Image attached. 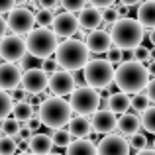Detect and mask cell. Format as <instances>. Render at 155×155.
I'll return each instance as SVG.
<instances>
[{
	"instance_id": "1",
	"label": "cell",
	"mask_w": 155,
	"mask_h": 155,
	"mask_svg": "<svg viewBox=\"0 0 155 155\" xmlns=\"http://www.w3.org/2000/svg\"><path fill=\"white\" fill-rule=\"evenodd\" d=\"M149 69L147 65H143L141 61H122L116 69V79H114V84H116L120 91L124 92H141L143 88H147L149 84Z\"/></svg>"
},
{
	"instance_id": "2",
	"label": "cell",
	"mask_w": 155,
	"mask_h": 155,
	"mask_svg": "<svg viewBox=\"0 0 155 155\" xmlns=\"http://www.w3.org/2000/svg\"><path fill=\"white\" fill-rule=\"evenodd\" d=\"M55 59L59 61L61 69L81 71L91 61V49H88L87 41L77 39V38H69L63 43H59V47L55 51Z\"/></svg>"
},
{
	"instance_id": "3",
	"label": "cell",
	"mask_w": 155,
	"mask_h": 155,
	"mask_svg": "<svg viewBox=\"0 0 155 155\" xmlns=\"http://www.w3.org/2000/svg\"><path fill=\"white\" fill-rule=\"evenodd\" d=\"M73 112L75 110H73L71 102H67L63 96H49L39 106V120L49 130H57L69 124V120L73 118Z\"/></svg>"
},
{
	"instance_id": "4",
	"label": "cell",
	"mask_w": 155,
	"mask_h": 155,
	"mask_svg": "<svg viewBox=\"0 0 155 155\" xmlns=\"http://www.w3.org/2000/svg\"><path fill=\"white\" fill-rule=\"evenodd\" d=\"M143 24L140 20H132V18H120L116 24L112 26L110 34H112L114 45L122 47V49H134L143 41Z\"/></svg>"
},
{
	"instance_id": "5",
	"label": "cell",
	"mask_w": 155,
	"mask_h": 155,
	"mask_svg": "<svg viewBox=\"0 0 155 155\" xmlns=\"http://www.w3.org/2000/svg\"><path fill=\"white\" fill-rule=\"evenodd\" d=\"M59 35L53 31V28H43V26H38L28 34L26 38V45H28V53L38 59H47L51 57L53 53L57 51L59 47V41H57Z\"/></svg>"
},
{
	"instance_id": "6",
	"label": "cell",
	"mask_w": 155,
	"mask_h": 155,
	"mask_svg": "<svg viewBox=\"0 0 155 155\" xmlns=\"http://www.w3.org/2000/svg\"><path fill=\"white\" fill-rule=\"evenodd\" d=\"M84 83L92 88H110L116 79V69L114 63H110L108 59H91L87 63L83 71Z\"/></svg>"
},
{
	"instance_id": "7",
	"label": "cell",
	"mask_w": 155,
	"mask_h": 155,
	"mask_svg": "<svg viewBox=\"0 0 155 155\" xmlns=\"http://www.w3.org/2000/svg\"><path fill=\"white\" fill-rule=\"evenodd\" d=\"M71 106L77 114L81 116H88V114H94L98 110V106L102 104V94L98 92V88L92 87H77L71 94Z\"/></svg>"
},
{
	"instance_id": "8",
	"label": "cell",
	"mask_w": 155,
	"mask_h": 155,
	"mask_svg": "<svg viewBox=\"0 0 155 155\" xmlns=\"http://www.w3.org/2000/svg\"><path fill=\"white\" fill-rule=\"evenodd\" d=\"M26 55H28V45H26V39L20 38V34L4 35L0 39V57L4 61L20 63Z\"/></svg>"
},
{
	"instance_id": "9",
	"label": "cell",
	"mask_w": 155,
	"mask_h": 155,
	"mask_svg": "<svg viewBox=\"0 0 155 155\" xmlns=\"http://www.w3.org/2000/svg\"><path fill=\"white\" fill-rule=\"evenodd\" d=\"M34 26H38L35 12H31L26 6H18L8 14V28L14 34H30L34 30Z\"/></svg>"
},
{
	"instance_id": "10",
	"label": "cell",
	"mask_w": 155,
	"mask_h": 155,
	"mask_svg": "<svg viewBox=\"0 0 155 155\" xmlns=\"http://www.w3.org/2000/svg\"><path fill=\"white\" fill-rule=\"evenodd\" d=\"M49 87V75L43 67L26 69L22 75V88L28 91V94H39Z\"/></svg>"
},
{
	"instance_id": "11",
	"label": "cell",
	"mask_w": 155,
	"mask_h": 155,
	"mask_svg": "<svg viewBox=\"0 0 155 155\" xmlns=\"http://www.w3.org/2000/svg\"><path fill=\"white\" fill-rule=\"evenodd\" d=\"M79 26H81L79 16H75L69 10H63L61 14H57L55 20H53V24H51L53 31H55L59 38H63V39L75 38V34L79 31Z\"/></svg>"
},
{
	"instance_id": "12",
	"label": "cell",
	"mask_w": 155,
	"mask_h": 155,
	"mask_svg": "<svg viewBox=\"0 0 155 155\" xmlns=\"http://www.w3.org/2000/svg\"><path fill=\"white\" fill-rule=\"evenodd\" d=\"M130 140H126L122 134H108L98 141V155H130Z\"/></svg>"
},
{
	"instance_id": "13",
	"label": "cell",
	"mask_w": 155,
	"mask_h": 155,
	"mask_svg": "<svg viewBox=\"0 0 155 155\" xmlns=\"http://www.w3.org/2000/svg\"><path fill=\"white\" fill-rule=\"evenodd\" d=\"M75 87H77L75 75H71V71H67V69L55 71V73L49 77V91H51L55 96H67V94H73Z\"/></svg>"
},
{
	"instance_id": "14",
	"label": "cell",
	"mask_w": 155,
	"mask_h": 155,
	"mask_svg": "<svg viewBox=\"0 0 155 155\" xmlns=\"http://www.w3.org/2000/svg\"><path fill=\"white\" fill-rule=\"evenodd\" d=\"M87 45L91 53H94V55H100V53H108L112 49L114 45V39H112V34H110L108 30H91V34L87 35Z\"/></svg>"
},
{
	"instance_id": "15",
	"label": "cell",
	"mask_w": 155,
	"mask_h": 155,
	"mask_svg": "<svg viewBox=\"0 0 155 155\" xmlns=\"http://www.w3.org/2000/svg\"><path fill=\"white\" fill-rule=\"evenodd\" d=\"M22 69L16 63H0V88L2 91H16L22 84Z\"/></svg>"
},
{
	"instance_id": "16",
	"label": "cell",
	"mask_w": 155,
	"mask_h": 155,
	"mask_svg": "<svg viewBox=\"0 0 155 155\" xmlns=\"http://www.w3.org/2000/svg\"><path fill=\"white\" fill-rule=\"evenodd\" d=\"M92 128L98 134H110L114 132V128H118V120H116V112H112L110 108L96 110L92 114Z\"/></svg>"
},
{
	"instance_id": "17",
	"label": "cell",
	"mask_w": 155,
	"mask_h": 155,
	"mask_svg": "<svg viewBox=\"0 0 155 155\" xmlns=\"http://www.w3.org/2000/svg\"><path fill=\"white\" fill-rule=\"evenodd\" d=\"M79 22L81 28H84V30H96L104 22V16L96 6H87L79 12Z\"/></svg>"
},
{
	"instance_id": "18",
	"label": "cell",
	"mask_w": 155,
	"mask_h": 155,
	"mask_svg": "<svg viewBox=\"0 0 155 155\" xmlns=\"http://www.w3.org/2000/svg\"><path fill=\"white\" fill-rule=\"evenodd\" d=\"M67 126L73 137H88L92 134V130H94L92 128V120H88L87 116H81V114L73 116Z\"/></svg>"
},
{
	"instance_id": "19",
	"label": "cell",
	"mask_w": 155,
	"mask_h": 155,
	"mask_svg": "<svg viewBox=\"0 0 155 155\" xmlns=\"http://www.w3.org/2000/svg\"><path fill=\"white\" fill-rule=\"evenodd\" d=\"M65 155H98V145L87 137H77L75 141L67 145Z\"/></svg>"
},
{
	"instance_id": "20",
	"label": "cell",
	"mask_w": 155,
	"mask_h": 155,
	"mask_svg": "<svg viewBox=\"0 0 155 155\" xmlns=\"http://www.w3.org/2000/svg\"><path fill=\"white\" fill-rule=\"evenodd\" d=\"M104 108H110L116 114H126L128 108H132V96H130L128 92H124V91L114 92V94H110L108 100L104 102Z\"/></svg>"
},
{
	"instance_id": "21",
	"label": "cell",
	"mask_w": 155,
	"mask_h": 155,
	"mask_svg": "<svg viewBox=\"0 0 155 155\" xmlns=\"http://www.w3.org/2000/svg\"><path fill=\"white\" fill-rule=\"evenodd\" d=\"M141 128V118L136 116V114H120V118H118V132L122 134V136H134V134H137Z\"/></svg>"
},
{
	"instance_id": "22",
	"label": "cell",
	"mask_w": 155,
	"mask_h": 155,
	"mask_svg": "<svg viewBox=\"0 0 155 155\" xmlns=\"http://www.w3.org/2000/svg\"><path fill=\"white\" fill-rule=\"evenodd\" d=\"M28 147H30V151L35 153V155H47V153H51L53 140H51V136H47V134H35V136L30 140Z\"/></svg>"
},
{
	"instance_id": "23",
	"label": "cell",
	"mask_w": 155,
	"mask_h": 155,
	"mask_svg": "<svg viewBox=\"0 0 155 155\" xmlns=\"http://www.w3.org/2000/svg\"><path fill=\"white\" fill-rule=\"evenodd\" d=\"M137 20L145 28H155V0H143L137 6Z\"/></svg>"
},
{
	"instance_id": "24",
	"label": "cell",
	"mask_w": 155,
	"mask_h": 155,
	"mask_svg": "<svg viewBox=\"0 0 155 155\" xmlns=\"http://www.w3.org/2000/svg\"><path fill=\"white\" fill-rule=\"evenodd\" d=\"M14 118L20 122H31V118H35V108L31 106V102L24 100V102H14Z\"/></svg>"
},
{
	"instance_id": "25",
	"label": "cell",
	"mask_w": 155,
	"mask_h": 155,
	"mask_svg": "<svg viewBox=\"0 0 155 155\" xmlns=\"http://www.w3.org/2000/svg\"><path fill=\"white\" fill-rule=\"evenodd\" d=\"M12 112H14V100H12V96L6 91L0 88V122L4 118H8Z\"/></svg>"
},
{
	"instance_id": "26",
	"label": "cell",
	"mask_w": 155,
	"mask_h": 155,
	"mask_svg": "<svg viewBox=\"0 0 155 155\" xmlns=\"http://www.w3.org/2000/svg\"><path fill=\"white\" fill-rule=\"evenodd\" d=\"M141 128L155 136V106H147L141 112Z\"/></svg>"
},
{
	"instance_id": "27",
	"label": "cell",
	"mask_w": 155,
	"mask_h": 155,
	"mask_svg": "<svg viewBox=\"0 0 155 155\" xmlns=\"http://www.w3.org/2000/svg\"><path fill=\"white\" fill-rule=\"evenodd\" d=\"M0 128H2L4 136H18L20 130H22V124H20V120H16V118H4L2 124H0Z\"/></svg>"
},
{
	"instance_id": "28",
	"label": "cell",
	"mask_w": 155,
	"mask_h": 155,
	"mask_svg": "<svg viewBox=\"0 0 155 155\" xmlns=\"http://www.w3.org/2000/svg\"><path fill=\"white\" fill-rule=\"evenodd\" d=\"M71 132H65L63 128H57V130H53V134H51V140H53V145H57V147H67L69 143H71Z\"/></svg>"
},
{
	"instance_id": "29",
	"label": "cell",
	"mask_w": 155,
	"mask_h": 155,
	"mask_svg": "<svg viewBox=\"0 0 155 155\" xmlns=\"http://www.w3.org/2000/svg\"><path fill=\"white\" fill-rule=\"evenodd\" d=\"M18 141L12 136H2L0 137V155H16Z\"/></svg>"
},
{
	"instance_id": "30",
	"label": "cell",
	"mask_w": 155,
	"mask_h": 155,
	"mask_svg": "<svg viewBox=\"0 0 155 155\" xmlns=\"http://www.w3.org/2000/svg\"><path fill=\"white\" fill-rule=\"evenodd\" d=\"M53 20H55V16H53V10H45V8H41V10L35 12V22H38V26L49 28L51 24H53Z\"/></svg>"
},
{
	"instance_id": "31",
	"label": "cell",
	"mask_w": 155,
	"mask_h": 155,
	"mask_svg": "<svg viewBox=\"0 0 155 155\" xmlns=\"http://www.w3.org/2000/svg\"><path fill=\"white\" fill-rule=\"evenodd\" d=\"M128 140H130V145H132V149H136V151H141V149L147 147V137H145V134H141V132H137V134H134V136H130Z\"/></svg>"
},
{
	"instance_id": "32",
	"label": "cell",
	"mask_w": 155,
	"mask_h": 155,
	"mask_svg": "<svg viewBox=\"0 0 155 155\" xmlns=\"http://www.w3.org/2000/svg\"><path fill=\"white\" fill-rule=\"evenodd\" d=\"M149 102V96L147 94H141V92H136V94L132 96V108L137 110V112H143L145 108H147Z\"/></svg>"
},
{
	"instance_id": "33",
	"label": "cell",
	"mask_w": 155,
	"mask_h": 155,
	"mask_svg": "<svg viewBox=\"0 0 155 155\" xmlns=\"http://www.w3.org/2000/svg\"><path fill=\"white\" fill-rule=\"evenodd\" d=\"M87 4V0H61V6L63 10H69V12H81Z\"/></svg>"
},
{
	"instance_id": "34",
	"label": "cell",
	"mask_w": 155,
	"mask_h": 155,
	"mask_svg": "<svg viewBox=\"0 0 155 155\" xmlns=\"http://www.w3.org/2000/svg\"><path fill=\"white\" fill-rule=\"evenodd\" d=\"M136 61H141L143 65H149L151 63V49H147V47L143 45H137L136 47Z\"/></svg>"
},
{
	"instance_id": "35",
	"label": "cell",
	"mask_w": 155,
	"mask_h": 155,
	"mask_svg": "<svg viewBox=\"0 0 155 155\" xmlns=\"http://www.w3.org/2000/svg\"><path fill=\"white\" fill-rule=\"evenodd\" d=\"M106 59H108L110 63H114V65H120L122 61H124V49L118 47V45H112V49L108 51V57H106Z\"/></svg>"
},
{
	"instance_id": "36",
	"label": "cell",
	"mask_w": 155,
	"mask_h": 155,
	"mask_svg": "<svg viewBox=\"0 0 155 155\" xmlns=\"http://www.w3.org/2000/svg\"><path fill=\"white\" fill-rule=\"evenodd\" d=\"M41 63H43V59H38V57H34V55H30L28 53L26 57H24L22 61H20V67L26 71V69H34V67H41Z\"/></svg>"
},
{
	"instance_id": "37",
	"label": "cell",
	"mask_w": 155,
	"mask_h": 155,
	"mask_svg": "<svg viewBox=\"0 0 155 155\" xmlns=\"http://www.w3.org/2000/svg\"><path fill=\"white\" fill-rule=\"evenodd\" d=\"M41 67L45 69V71H47V75L51 77L55 71H59V67H61V65H59V61H57V59H51V57H47V59H43Z\"/></svg>"
},
{
	"instance_id": "38",
	"label": "cell",
	"mask_w": 155,
	"mask_h": 155,
	"mask_svg": "<svg viewBox=\"0 0 155 155\" xmlns=\"http://www.w3.org/2000/svg\"><path fill=\"white\" fill-rule=\"evenodd\" d=\"M18 0H0V14H10Z\"/></svg>"
},
{
	"instance_id": "39",
	"label": "cell",
	"mask_w": 155,
	"mask_h": 155,
	"mask_svg": "<svg viewBox=\"0 0 155 155\" xmlns=\"http://www.w3.org/2000/svg\"><path fill=\"white\" fill-rule=\"evenodd\" d=\"M31 137H34V130H31V126H22V130H20V134H18V140L30 141Z\"/></svg>"
},
{
	"instance_id": "40",
	"label": "cell",
	"mask_w": 155,
	"mask_h": 155,
	"mask_svg": "<svg viewBox=\"0 0 155 155\" xmlns=\"http://www.w3.org/2000/svg\"><path fill=\"white\" fill-rule=\"evenodd\" d=\"M39 4H41V8H45V10H57V6L61 4V0H39Z\"/></svg>"
},
{
	"instance_id": "41",
	"label": "cell",
	"mask_w": 155,
	"mask_h": 155,
	"mask_svg": "<svg viewBox=\"0 0 155 155\" xmlns=\"http://www.w3.org/2000/svg\"><path fill=\"white\" fill-rule=\"evenodd\" d=\"M88 2H91V6H96V8H110L114 6L116 0H88Z\"/></svg>"
},
{
	"instance_id": "42",
	"label": "cell",
	"mask_w": 155,
	"mask_h": 155,
	"mask_svg": "<svg viewBox=\"0 0 155 155\" xmlns=\"http://www.w3.org/2000/svg\"><path fill=\"white\" fill-rule=\"evenodd\" d=\"M145 94L149 96V100H151V102H155V77H153L151 81H149L147 88H145Z\"/></svg>"
},
{
	"instance_id": "43",
	"label": "cell",
	"mask_w": 155,
	"mask_h": 155,
	"mask_svg": "<svg viewBox=\"0 0 155 155\" xmlns=\"http://www.w3.org/2000/svg\"><path fill=\"white\" fill-rule=\"evenodd\" d=\"M26 94H28V91H18V88H16V91L12 92V100H14V102H24V100H26Z\"/></svg>"
},
{
	"instance_id": "44",
	"label": "cell",
	"mask_w": 155,
	"mask_h": 155,
	"mask_svg": "<svg viewBox=\"0 0 155 155\" xmlns=\"http://www.w3.org/2000/svg\"><path fill=\"white\" fill-rule=\"evenodd\" d=\"M8 30H10V28H8V20H4V18H2V14H0V39L6 35V31H8Z\"/></svg>"
},
{
	"instance_id": "45",
	"label": "cell",
	"mask_w": 155,
	"mask_h": 155,
	"mask_svg": "<svg viewBox=\"0 0 155 155\" xmlns=\"http://www.w3.org/2000/svg\"><path fill=\"white\" fill-rule=\"evenodd\" d=\"M136 59V47L134 49H124V61H134Z\"/></svg>"
},
{
	"instance_id": "46",
	"label": "cell",
	"mask_w": 155,
	"mask_h": 155,
	"mask_svg": "<svg viewBox=\"0 0 155 155\" xmlns=\"http://www.w3.org/2000/svg\"><path fill=\"white\" fill-rule=\"evenodd\" d=\"M122 4H126V6H140L141 0H120Z\"/></svg>"
},
{
	"instance_id": "47",
	"label": "cell",
	"mask_w": 155,
	"mask_h": 155,
	"mask_svg": "<svg viewBox=\"0 0 155 155\" xmlns=\"http://www.w3.org/2000/svg\"><path fill=\"white\" fill-rule=\"evenodd\" d=\"M136 155H155V147L153 149H147V147H145V149H141V151H137Z\"/></svg>"
},
{
	"instance_id": "48",
	"label": "cell",
	"mask_w": 155,
	"mask_h": 155,
	"mask_svg": "<svg viewBox=\"0 0 155 155\" xmlns=\"http://www.w3.org/2000/svg\"><path fill=\"white\" fill-rule=\"evenodd\" d=\"M147 69H149V75H151V77H155V61H151V63L147 65Z\"/></svg>"
},
{
	"instance_id": "49",
	"label": "cell",
	"mask_w": 155,
	"mask_h": 155,
	"mask_svg": "<svg viewBox=\"0 0 155 155\" xmlns=\"http://www.w3.org/2000/svg\"><path fill=\"white\" fill-rule=\"evenodd\" d=\"M149 41H151V45L155 47V28H151V31H149Z\"/></svg>"
},
{
	"instance_id": "50",
	"label": "cell",
	"mask_w": 155,
	"mask_h": 155,
	"mask_svg": "<svg viewBox=\"0 0 155 155\" xmlns=\"http://www.w3.org/2000/svg\"><path fill=\"white\" fill-rule=\"evenodd\" d=\"M18 155H35V153H31V151H20Z\"/></svg>"
},
{
	"instance_id": "51",
	"label": "cell",
	"mask_w": 155,
	"mask_h": 155,
	"mask_svg": "<svg viewBox=\"0 0 155 155\" xmlns=\"http://www.w3.org/2000/svg\"><path fill=\"white\" fill-rule=\"evenodd\" d=\"M151 59L155 61V47H153V49H151Z\"/></svg>"
},
{
	"instance_id": "52",
	"label": "cell",
	"mask_w": 155,
	"mask_h": 155,
	"mask_svg": "<svg viewBox=\"0 0 155 155\" xmlns=\"http://www.w3.org/2000/svg\"><path fill=\"white\" fill-rule=\"evenodd\" d=\"M47 155H61V153H47Z\"/></svg>"
},
{
	"instance_id": "53",
	"label": "cell",
	"mask_w": 155,
	"mask_h": 155,
	"mask_svg": "<svg viewBox=\"0 0 155 155\" xmlns=\"http://www.w3.org/2000/svg\"><path fill=\"white\" fill-rule=\"evenodd\" d=\"M153 147H155V140H153Z\"/></svg>"
}]
</instances>
